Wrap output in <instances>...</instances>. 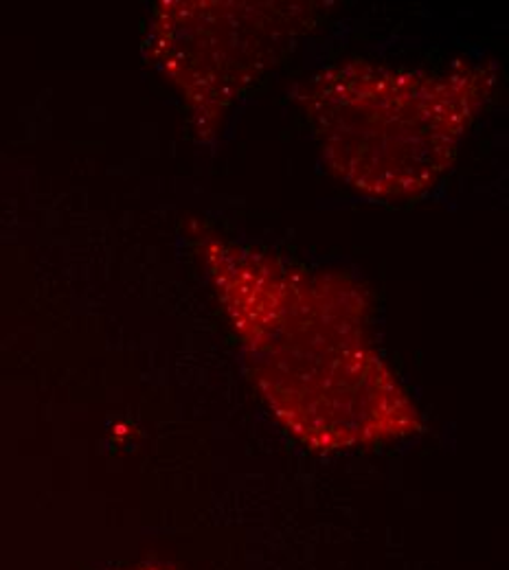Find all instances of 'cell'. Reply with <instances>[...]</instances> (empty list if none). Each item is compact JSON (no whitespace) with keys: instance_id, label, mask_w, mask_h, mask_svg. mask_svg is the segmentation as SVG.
<instances>
[{"instance_id":"cell-1","label":"cell","mask_w":509,"mask_h":570,"mask_svg":"<svg viewBox=\"0 0 509 570\" xmlns=\"http://www.w3.org/2000/svg\"><path fill=\"white\" fill-rule=\"evenodd\" d=\"M207 262L262 397L298 443L348 452L420 432L354 285L219 239L207 242Z\"/></svg>"},{"instance_id":"cell-2","label":"cell","mask_w":509,"mask_h":570,"mask_svg":"<svg viewBox=\"0 0 509 570\" xmlns=\"http://www.w3.org/2000/svg\"><path fill=\"white\" fill-rule=\"evenodd\" d=\"M492 79L389 71L352 62L310 88V112L330 169L371 196H415L435 185Z\"/></svg>"},{"instance_id":"cell-3","label":"cell","mask_w":509,"mask_h":570,"mask_svg":"<svg viewBox=\"0 0 509 570\" xmlns=\"http://www.w3.org/2000/svg\"><path fill=\"white\" fill-rule=\"evenodd\" d=\"M198 11L207 24L196 20L189 2H163L151 18L147 49L192 101L209 108L231 101L257 75L231 49L271 60L280 47L275 33L288 24L282 22L284 11L260 4L198 2Z\"/></svg>"},{"instance_id":"cell-4","label":"cell","mask_w":509,"mask_h":570,"mask_svg":"<svg viewBox=\"0 0 509 570\" xmlns=\"http://www.w3.org/2000/svg\"><path fill=\"white\" fill-rule=\"evenodd\" d=\"M126 570H165L163 567H158V564H137V567H133V569Z\"/></svg>"}]
</instances>
